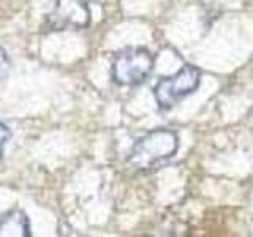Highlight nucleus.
<instances>
[{
	"label": "nucleus",
	"mask_w": 253,
	"mask_h": 237,
	"mask_svg": "<svg viewBox=\"0 0 253 237\" xmlns=\"http://www.w3.org/2000/svg\"><path fill=\"white\" fill-rule=\"evenodd\" d=\"M179 138L172 130L158 128L139 138L131 149L126 164L131 171L149 172L158 169L162 164L176 155Z\"/></svg>",
	"instance_id": "obj_1"
},
{
	"label": "nucleus",
	"mask_w": 253,
	"mask_h": 237,
	"mask_svg": "<svg viewBox=\"0 0 253 237\" xmlns=\"http://www.w3.org/2000/svg\"><path fill=\"white\" fill-rule=\"evenodd\" d=\"M201 81V71L193 65L182 67L176 75L162 78L154 87V95L162 109H171L193 93Z\"/></svg>",
	"instance_id": "obj_2"
},
{
	"label": "nucleus",
	"mask_w": 253,
	"mask_h": 237,
	"mask_svg": "<svg viewBox=\"0 0 253 237\" xmlns=\"http://www.w3.org/2000/svg\"><path fill=\"white\" fill-rule=\"evenodd\" d=\"M154 68V55L144 47L121 51L113 62V79L121 85H139Z\"/></svg>",
	"instance_id": "obj_3"
},
{
	"label": "nucleus",
	"mask_w": 253,
	"mask_h": 237,
	"mask_svg": "<svg viewBox=\"0 0 253 237\" xmlns=\"http://www.w3.org/2000/svg\"><path fill=\"white\" fill-rule=\"evenodd\" d=\"M90 24V8L85 0H54L46 26L51 30H81Z\"/></svg>",
	"instance_id": "obj_4"
},
{
	"label": "nucleus",
	"mask_w": 253,
	"mask_h": 237,
	"mask_svg": "<svg viewBox=\"0 0 253 237\" xmlns=\"http://www.w3.org/2000/svg\"><path fill=\"white\" fill-rule=\"evenodd\" d=\"M30 223L26 212L14 207L0 215V237H29Z\"/></svg>",
	"instance_id": "obj_5"
},
{
	"label": "nucleus",
	"mask_w": 253,
	"mask_h": 237,
	"mask_svg": "<svg viewBox=\"0 0 253 237\" xmlns=\"http://www.w3.org/2000/svg\"><path fill=\"white\" fill-rule=\"evenodd\" d=\"M8 71H10V60H8L6 52L0 47V82L5 81Z\"/></svg>",
	"instance_id": "obj_6"
},
{
	"label": "nucleus",
	"mask_w": 253,
	"mask_h": 237,
	"mask_svg": "<svg viewBox=\"0 0 253 237\" xmlns=\"http://www.w3.org/2000/svg\"><path fill=\"white\" fill-rule=\"evenodd\" d=\"M10 136H11L10 128H8V126H6L5 123L0 122V160H2L3 147H5V144H6V141L10 139Z\"/></svg>",
	"instance_id": "obj_7"
}]
</instances>
